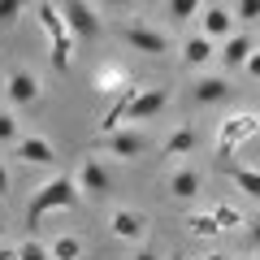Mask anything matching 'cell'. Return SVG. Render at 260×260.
I'll return each mask as SVG.
<instances>
[{
	"label": "cell",
	"instance_id": "obj_1",
	"mask_svg": "<svg viewBox=\"0 0 260 260\" xmlns=\"http://www.w3.org/2000/svg\"><path fill=\"white\" fill-rule=\"evenodd\" d=\"M78 204H83V191H78V182H74V178H65V174H56V178H48L44 186H35V195H30V208H26V225L35 230V225L44 221L48 213H74Z\"/></svg>",
	"mask_w": 260,
	"mask_h": 260
},
{
	"label": "cell",
	"instance_id": "obj_2",
	"mask_svg": "<svg viewBox=\"0 0 260 260\" xmlns=\"http://www.w3.org/2000/svg\"><path fill=\"white\" fill-rule=\"evenodd\" d=\"M35 22H39V30H44V39H48V52H52V65L56 70H70V65H74V44L78 39L70 35V26H65V13L61 9H52V5H39L35 9Z\"/></svg>",
	"mask_w": 260,
	"mask_h": 260
},
{
	"label": "cell",
	"instance_id": "obj_3",
	"mask_svg": "<svg viewBox=\"0 0 260 260\" xmlns=\"http://www.w3.org/2000/svg\"><path fill=\"white\" fill-rule=\"evenodd\" d=\"M260 130V113H234V117H225L221 126H217V156H234V148L239 143H247L251 135Z\"/></svg>",
	"mask_w": 260,
	"mask_h": 260
},
{
	"label": "cell",
	"instance_id": "obj_4",
	"mask_svg": "<svg viewBox=\"0 0 260 260\" xmlns=\"http://www.w3.org/2000/svg\"><path fill=\"white\" fill-rule=\"evenodd\" d=\"M121 44L130 52H143V56H165L169 52V35L156 30V26H148V22H126L121 26Z\"/></svg>",
	"mask_w": 260,
	"mask_h": 260
},
{
	"label": "cell",
	"instance_id": "obj_5",
	"mask_svg": "<svg viewBox=\"0 0 260 260\" xmlns=\"http://www.w3.org/2000/svg\"><path fill=\"white\" fill-rule=\"evenodd\" d=\"M100 148L109 152V156H121V160H139L143 152H148V135L135 126H121L113 130V135H100Z\"/></svg>",
	"mask_w": 260,
	"mask_h": 260
},
{
	"label": "cell",
	"instance_id": "obj_6",
	"mask_svg": "<svg viewBox=\"0 0 260 260\" xmlns=\"http://www.w3.org/2000/svg\"><path fill=\"white\" fill-rule=\"evenodd\" d=\"M165 109H169V91H165V87H139L135 100H130V109H126V126H135V121H152V117H160Z\"/></svg>",
	"mask_w": 260,
	"mask_h": 260
},
{
	"label": "cell",
	"instance_id": "obj_7",
	"mask_svg": "<svg viewBox=\"0 0 260 260\" xmlns=\"http://www.w3.org/2000/svg\"><path fill=\"white\" fill-rule=\"evenodd\" d=\"M234 9H225V5H204V9H200V35H208L213 39V44H225V39L234 35Z\"/></svg>",
	"mask_w": 260,
	"mask_h": 260
},
{
	"label": "cell",
	"instance_id": "obj_8",
	"mask_svg": "<svg viewBox=\"0 0 260 260\" xmlns=\"http://www.w3.org/2000/svg\"><path fill=\"white\" fill-rule=\"evenodd\" d=\"M61 13H65V26H70L74 39H95L100 35V13L87 0H70V5H61Z\"/></svg>",
	"mask_w": 260,
	"mask_h": 260
},
{
	"label": "cell",
	"instance_id": "obj_9",
	"mask_svg": "<svg viewBox=\"0 0 260 260\" xmlns=\"http://www.w3.org/2000/svg\"><path fill=\"white\" fill-rule=\"evenodd\" d=\"M109 234L121 243H143V234H148V217L139 213V208H113L109 213Z\"/></svg>",
	"mask_w": 260,
	"mask_h": 260
},
{
	"label": "cell",
	"instance_id": "obj_10",
	"mask_svg": "<svg viewBox=\"0 0 260 260\" xmlns=\"http://www.w3.org/2000/svg\"><path fill=\"white\" fill-rule=\"evenodd\" d=\"M234 87L225 83V74H200L191 83V104H200V109H213V104H225L230 100Z\"/></svg>",
	"mask_w": 260,
	"mask_h": 260
},
{
	"label": "cell",
	"instance_id": "obj_11",
	"mask_svg": "<svg viewBox=\"0 0 260 260\" xmlns=\"http://www.w3.org/2000/svg\"><path fill=\"white\" fill-rule=\"evenodd\" d=\"M5 95H9L13 109H26V104L39 100V78L30 70H9L5 74Z\"/></svg>",
	"mask_w": 260,
	"mask_h": 260
},
{
	"label": "cell",
	"instance_id": "obj_12",
	"mask_svg": "<svg viewBox=\"0 0 260 260\" xmlns=\"http://www.w3.org/2000/svg\"><path fill=\"white\" fill-rule=\"evenodd\" d=\"M13 152H18V160H22V165H39V169L56 160L52 139H44V135H22V139L13 143Z\"/></svg>",
	"mask_w": 260,
	"mask_h": 260
},
{
	"label": "cell",
	"instance_id": "obj_13",
	"mask_svg": "<svg viewBox=\"0 0 260 260\" xmlns=\"http://www.w3.org/2000/svg\"><path fill=\"white\" fill-rule=\"evenodd\" d=\"M74 182H78L83 195H109L113 191V174H109V165H100V160H83V169L74 174Z\"/></svg>",
	"mask_w": 260,
	"mask_h": 260
},
{
	"label": "cell",
	"instance_id": "obj_14",
	"mask_svg": "<svg viewBox=\"0 0 260 260\" xmlns=\"http://www.w3.org/2000/svg\"><path fill=\"white\" fill-rule=\"evenodd\" d=\"M217 61V44L208 35H186L182 44V65L186 70H208V65Z\"/></svg>",
	"mask_w": 260,
	"mask_h": 260
},
{
	"label": "cell",
	"instance_id": "obj_15",
	"mask_svg": "<svg viewBox=\"0 0 260 260\" xmlns=\"http://www.w3.org/2000/svg\"><path fill=\"white\" fill-rule=\"evenodd\" d=\"M251 52H256V39H251V35H243V30H234V35H230V39L221 44V52H217V61H221L225 70H243Z\"/></svg>",
	"mask_w": 260,
	"mask_h": 260
},
{
	"label": "cell",
	"instance_id": "obj_16",
	"mask_svg": "<svg viewBox=\"0 0 260 260\" xmlns=\"http://www.w3.org/2000/svg\"><path fill=\"white\" fill-rule=\"evenodd\" d=\"M200 186H204V178H200V169H191V165H178L174 174H169V195H174V200H195Z\"/></svg>",
	"mask_w": 260,
	"mask_h": 260
},
{
	"label": "cell",
	"instance_id": "obj_17",
	"mask_svg": "<svg viewBox=\"0 0 260 260\" xmlns=\"http://www.w3.org/2000/svg\"><path fill=\"white\" fill-rule=\"evenodd\" d=\"M195 143H200V135H195L191 126H178L174 135L160 143V156H165V160H182V156H191V152H195Z\"/></svg>",
	"mask_w": 260,
	"mask_h": 260
},
{
	"label": "cell",
	"instance_id": "obj_18",
	"mask_svg": "<svg viewBox=\"0 0 260 260\" xmlns=\"http://www.w3.org/2000/svg\"><path fill=\"white\" fill-rule=\"evenodd\" d=\"M230 182H234V191H243L247 200H260V169L256 165H230Z\"/></svg>",
	"mask_w": 260,
	"mask_h": 260
},
{
	"label": "cell",
	"instance_id": "obj_19",
	"mask_svg": "<svg viewBox=\"0 0 260 260\" xmlns=\"http://www.w3.org/2000/svg\"><path fill=\"white\" fill-rule=\"evenodd\" d=\"M48 251H52V260H83V239L78 234H56Z\"/></svg>",
	"mask_w": 260,
	"mask_h": 260
},
{
	"label": "cell",
	"instance_id": "obj_20",
	"mask_svg": "<svg viewBox=\"0 0 260 260\" xmlns=\"http://www.w3.org/2000/svg\"><path fill=\"white\" fill-rule=\"evenodd\" d=\"M213 221L221 225V234H225V230H243V225H247V217H243L239 204H217V208H213Z\"/></svg>",
	"mask_w": 260,
	"mask_h": 260
},
{
	"label": "cell",
	"instance_id": "obj_21",
	"mask_svg": "<svg viewBox=\"0 0 260 260\" xmlns=\"http://www.w3.org/2000/svg\"><path fill=\"white\" fill-rule=\"evenodd\" d=\"M186 234H195V239H217L221 225L213 221V213H191L186 217Z\"/></svg>",
	"mask_w": 260,
	"mask_h": 260
},
{
	"label": "cell",
	"instance_id": "obj_22",
	"mask_svg": "<svg viewBox=\"0 0 260 260\" xmlns=\"http://www.w3.org/2000/svg\"><path fill=\"white\" fill-rule=\"evenodd\" d=\"M200 9H204V0H169V18H174V22L200 18Z\"/></svg>",
	"mask_w": 260,
	"mask_h": 260
},
{
	"label": "cell",
	"instance_id": "obj_23",
	"mask_svg": "<svg viewBox=\"0 0 260 260\" xmlns=\"http://www.w3.org/2000/svg\"><path fill=\"white\" fill-rule=\"evenodd\" d=\"M18 139H22L18 113H13V109H0V143H18Z\"/></svg>",
	"mask_w": 260,
	"mask_h": 260
},
{
	"label": "cell",
	"instance_id": "obj_24",
	"mask_svg": "<svg viewBox=\"0 0 260 260\" xmlns=\"http://www.w3.org/2000/svg\"><path fill=\"white\" fill-rule=\"evenodd\" d=\"M18 256L22 260H52V251H48V243H39V239H22L18 243Z\"/></svg>",
	"mask_w": 260,
	"mask_h": 260
},
{
	"label": "cell",
	"instance_id": "obj_25",
	"mask_svg": "<svg viewBox=\"0 0 260 260\" xmlns=\"http://www.w3.org/2000/svg\"><path fill=\"white\" fill-rule=\"evenodd\" d=\"M26 5L30 0H0V26H13V22L26 13Z\"/></svg>",
	"mask_w": 260,
	"mask_h": 260
},
{
	"label": "cell",
	"instance_id": "obj_26",
	"mask_svg": "<svg viewBox=\"0 0 260 260\" xmlns=\"http://www.w3.org/2000/svg\"><path fill=\"white\" fill-rule=\"evenodd\" d=\"M234 18L239 22H260V0H239L234 5Z\"/></svg>",
	"mask_w": 260,
	"mask_h": 260
},
{
	"label": "cell",
	"instance_id": "obj_27",
	"mask_svg": "<svg viewBox=\"0 0 260 260\" xmlns=\"http://www.w3.org/2000/svg\"><path fill=\"white\" fill-rule=\"evenodd\" d=\"M243 234H247V247H251V251L260 256V217H256V221H247V225H243Z\"/></svg>",
	"mask_w": 260,
	"mask_h": 260
},
{
	"label": "cell",
	"instance_id": "obj_28",
	"mask_svg": "<svg viewBox=\"0 0 260 260\" xmlns=\"http://www.w3.org/2000/svg\"><path fill=\"white\" fill-rule=\"evenodd\" d=\"M243 70H247V74H251V78H260V44H256V52H251V56H247V65H243Z\"/></svg>",
	"mask_w": 260,
	"mask_h": 260
},
{
	"label": "cell",
	"instance_id": "obj_29",
	"mask_svg": "<svg viewBox=\"0 0 260 260\" xmlns=\"http://www.w3.org/2000/svg\"><path fill=\"white\" fill-rule=\"evenodd\" d=\"M5 195H9V169L0 165V200H5Z\"/></svg>",
	"mask_w": 260,
	"mask_h": 260
},
{
	"label": "cell",
	"instance_id": "obj_30",
	"mask_svg": "<svg viewBox=\"0 0 260 260\" xmlns=\"http://www.w3.org/2000/svg\"><path fill=\"white\" fill-rule=\"evenodd\" d=\"M0 260H22V256H18V247H0Z\"/></svg>",
	"mask_w": 260,
	"mask_h": 260
},
{
	"label": "cell",
	"instance_id": "obj_31",
	"mask_svg": "<svg viewBox=\"0 0 260 260\" xmlns=\"http://www.w3.org/2000/svg\"><path fill=\"white\" fill-rule=\"evenodd\" d=\"M135 260H156V251H152V247H139V251H135Z\"/></svg>",
	"mask_w": 260,
	"mask_h": 260
},
{
	"label": "cell",
	"instance_id": "obj_32",
	"mask_svg": "<svg viewBox=\"0 0 260 260\" xmlns=\"http://www.w3.org/2000/svg\"><path fill=\"white\" fill-rule=\"evenodd\" d=\"M104 9H121V5H126V0H100Z\"/></svg>",
	"mask_w": 260,
	"mask_h": 260
},
{
	"label": "cell",
	"instance_id": "obj_33",
	"mask_svg": "<svg viewBox=\"0 0 260 260\" xmlns=\"http://www.w3.org/2000/svg\"><path fill=\"white\" fill-rule=\"evenodd\" d=\"M204 260H230V256H221V251H208V256Z\"/></svg>",
	"mask_w": 260,
	"mask_h": 260
},
{
	"label": "cell",
	"instance_id": "obj_34",
	"mask_svg": "<svg viewBox=\"0 0 260 260\" xmlns=\"http://www.w3.org/2000/svg\"><path fill=\"white\" fill-rule=\"evenodd\" d=\"M0 234H5V221H0Z\"/></svg>",
	"mask_w": 260,
	"mask_h": 260
},
{
	"label": "cell",
	"instance_id": "obj_35",
	"mask_svg": "<svg viewBox=\"0 0 260 260\" xmlns=\"http://www.w3.org/2000/svg\"><path fill=\"white\" fill-rule=\"evenodd\" d=\"M247 260H260V256H247Z\"/></svg>",
	"mask_w": 260,
	"mask_h": 260
},
{
	"label": "cell",
	"instance_id": "obj_36",
	"mask_svg": "<svg viewBox=\"0 0 260 260\" xmlns=\"http://www.w3.org/2000/svg\"><path fill=\"white\" fill-rule=\"evenodd\" d=\"M174 260H182V256H174Z\"/></svg>",
	"mask_w": 260,
	"mask_h": 260
}]
</instances>
